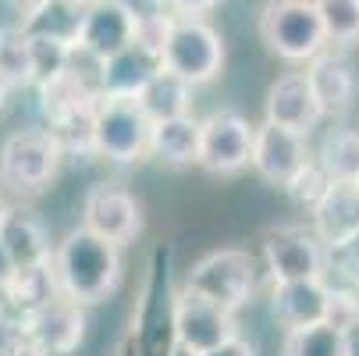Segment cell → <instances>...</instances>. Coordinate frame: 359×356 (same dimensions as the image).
I'll use <instances>...</instances> for the list:
<instances>
[{"mask_svg":"<svg viewBox=\"0 0 359 356\" xmlns=\"http://www.w3.org/2000/svg\"><path fill=\"white\" fill-rule=\"evenodd\" d=\"M121 249L125 246L96 235L86 225L72 228L54 246V261H50L54 264L57 289L68 299L82 303V307L104 303L121 282Z\"/></svg>","mask_w":359,"mask_h":356,"instance_id":"obj_1","label":"cell"},{"mask_svg":"<svg viewBox=\"0 0 359 356\" xmlns=\"http://www.w3.org/2000/svg\"><path fill=\"white\" fill-rule=\"evenodd\" d=\"M178 296L182 289L175 285V249L161 242L146 261L142 292L128 328L142 356H171L178 349Z\"/></svg>","mask_w":359,"mask_h":356,"instance_id":"obj_2","label":"cell"},{"mask_svg":"<svg viewBox=\"0 0 359 356\" xmlns=\"http://www.w3.org/2000/svg\"><path fill=\"white\" fill-rule=\"evenodd\" d=\"M260 39L288 65H310L331 46L313 0H267L260 11Z\"/></svg>","mask_w":359,"mask_h":356,"instance_id":"obj_3","label":"cell"},{"mask_svg":"<svg viewBox=\"0 0 359 356\" xmlns=\"http://www.w3.org/2000/svg\"><path fill=\"white\" fill-rule=\"evenodd\" d=\"M153 121L135 96H100L89 121V150L111 164H135L149 157Z\"/></svg>","mask_w":359,"mask_h":356,"instance_id":"obj_4","label":"cell"},{"mask_svg":"<svg viewBox=\"0 0 359 356\" xmlns=\"http://www.w3.org/2000/svg\"><path fill=\"white\" fill-rule=\"evenodd\" d=\"M182 285L207 296L217 307L238 314L245 303H252L256 289H260V264H256V257L249 249L224 246V249H214L207 257H199L185 271Z\"/></svg>","mask_w":359,"mask_h":356,"instance_id":"obj_5","label":"cell"},{"mask_svg":"<svg viewBox=\"0 0 359 356\" xmlns=\"http://www.w3.org/2000/svg\"><path fill=\"white\" fill-rule=\"evenodd\" d=\"M65 143L43 128H18L0 146V182L15 196H39L57 178Z\"/></svg>","mask_w":359,"mask_h":356,"instance_id":"obj_6","label":"cell"},{"mask_svg":"<svg viewBox=\"0 0 359 356\" xmlns=\"http://www.w3.org/2000/svg\"><path fill=\"white\" fill-rule=\"evenodd\" d=\"M264 271L271 282H299V278H327L331 249L317 235V228L278 225L264 235Z\"/></svg>","mask_w":359,"mask_h":356,"instance_id":"obj_7","label":"cell"},{"mask_svg":"<svg viewBox=\"0 0 359 356\" xmlns=\"http://www.w3.org/2000/svg\"><path fill=\"white\" fill-rule=\"evenodd\" d=\"M164 68L182 75L192 86H207L224 68V39L207 18H175V29L164 43Z\"/></svg>","mask_w":359,"mask_h":356,"instance_id":"obj_8","label":"cell"},{"mask_svg":"<svg viewBox=\"0 0 359 356\" xmlns=\"http://www.w3.org/2000/svg\"><path fill=\"white\" fill-rule=\"evenodd\" d=\"M252 143L256 125L242 118L238 111H214L203 118V139H199V164L214 178H231L245 168H252Z\"/></svg>","mask_w":359,"mask_h":356,"instance_id":"obj_9","label":"cell"},{"mask_svg":"<svg viewBox=\"0 0 359 356\" xmlns=\"http://www.w3.org/2000/svg\"><path fill=\"white\" fill-rule=\"evenodd\" d=\"M22 335L39 356H72L86 338V307L57 292L22 314Z\"/></svg>","mask_w":359,"mask_h":356,"instance_id":"obj_10","label":"cell"},{"mask_svg":"<svg viewBox=\"0 0 359 356\" xmlns=\"http://www.w3.org/2000/svg\"><path fill=\"white\" fill-rule=\"evenodd\" d=\"M82 225L118 246H128L142 235V207L121 182H96L82 199Z\"/></svg>","mask_w":359,"mask_h":356,"instance_id":"obj_11","label":"cell"},{"mask_svg":"<svg viewBox=\"0 0 359 356\" xmlns=\"http://www.w3.org/2000/svg\"><path fill=\"white\" fill-rule=\"evenodd\" d=\"M334 285L327 278H299V282H271V317L278 328L295 331L334 314Z\"/></svg>","mask_w":359,"mask_h":356,"instance_id":"obj_12","label":"cell"},{"mask_svg":"<svg viewBox=\"0 0 359 356\" xmlns=\"http://www.w3.org/2000/svg\"><path fill=\"white\" fill-rule=\"evenodd\" d=\"M235 335H238V324H235L231 310L217 307V303H210L207 296H199V292L182 285V296H178V345L203 356V352L217 349L221 342H228Z\"/></svg>","mask_w":359,"mask_h":356,"instance_id":"obj_13","label":"cell"},{"mask_svg":"<svg viewBox=\"0 0 359 356\" xmlns=\"http://www.w3.org/2000/svg\"><path fill=\"white\" fill-rule=\"evenodd\" d=\"M310 161V150H306V136L274 125V121H260L256 125V143H252V171L260 175L267 185L285 189L299 168Z\"/></svg>","mask_w":359,"mask_h":356,"instance_id":"obj_14","label":"cell"},{"mask_svg":"<svg viewBox=\"0 0 359 356\" xmlns=\"http://www.w3.org/2000/svg\"><path fill=\"white\" fill-rule=\"evenodd\" d=\"M264 121L285 125V128H292L306 139L313 136V128L324 121V111L317 104L306 72H285L271 82V89L264 96Z\"/></svg>","mask_w":359,"mask_h":356,"instance_id":"obj_15","label":"cell"},{"mask_svg":"<svg viewBox=\"0 0 359 356\" xmlns=\"http://www.w3.org/2000/svg\"><path fill=\"white\" fill-rule=\"evenodd\" d=\"M128 43H135V18L118 0H89L75 46H82L86 54H93L100 61H107L111 54L125 50Z\"/></svg>","mask_w":359,"mask_h":356,"instance_id":"obj_16","label":"cell"},{"mask_svg":"<svg viewBox=\"0 0 359 356\" xmlns=\"http://www.w3.org/2000/svg\"><path fill=\"white\" fill-rule=\"evenodd\" d=\"M306 79H310V86H313V96H317L324 118L327 114H345L359 96L355 65L341 54V46H327L324 54H317L310 65H306Z\"/></svg>","mask_w":359,"mask_h":356,"instance_id":"obj_17","label":"cell"},{"mask_svg":"<svg viewBox=\"0 0 359 356\" xmlns=\"http://www.w3.org/2000/svg\"><path fill=\"white\" fill-rule=\"evenodd\" d=\"M0 242H4V249L11 253L18 271L43 268V264L54 261L50 232L29 207H4L0 211Z\"/></svg>","mask_w":359,"mask_h":356,"instance_id":"obj_18","label":"cell"},{"mask_svg":"<svg viewBox=\"0 0 359 356\" xmlns=\"http://www.w3.org/2000/svg\"><path fill=\"white\" fill-rule=\"evenodd\" d=\"M164 68V58L142 43H128L125 50L100 61V93L104 96H139L149 79Z\"/></svg>","mask_w":359,"mask_h":356,"instance_id":"obj_19","label":"cell"},{"mask_svg":"<svg viewBox=\"0 0 359 356\" xmlns=\"http://www.w3.org/2000/svg\"><path fill=\"white\" fill-rule=\"evenodd\" d=\"M199 139H203V121L192 114L153 121L149 157L168 168H192V164H199Z\"/></svg>","mask_w":359,"mask_h":356,"instance_id":"obj_20","label":"cell"},{"mask_svg":"<svg viewBox=\"0 0 359 356\" xmlns=\"http://www.w3.org/2000/svg\"><path fill=\"white\" fill-rule=\"evenodd\" d=\"M192 89H196L192 82H185L171 68H161L135 100L149 114V121H168V118H178V114H192Z\"/></svg>","mask_w":359,"mask_h":356,"instance_id":"obj_21","label":"cell"},{"mask_svg":"<svg viewBox=\"0 0 359 356\" xmlns=\"http://www.w3.org/2000/svg\"><path fill=\"white\" fill-rule=\"evenodd\" d=\"M86 4L82 0H46V4L25 11L22 29L29 36H46V39H61V43H79Z\"/></svg>","mask_w":359,"mask_h":356,"instance_id":"obj_22","label":"cell"},{"mask_svg":"<svg viewBox=\"0 0 359 356\" xmlns=\"http://www.w3.org/2000/svg\"><path fill=\"white\" fill-rule=\"evenodd\" d=\"M281 356H348L345 328L334 321H320L310 328H295L285 331Z\"/></svg>","mask_w":359,"mask_h":356,"instance_id":"obj_23","label":"cell"},{"mask_svg":"<svg viewBox=\"0 0 359 356\" xmlns=\"http://www.w3.org/2000/svg\"><path fill=\"white\" fill-rule=\"evenodd\" d=\"M0 75L15 89L32 86V39L22 29V22L0 29Z\"/></svg>","mask_w":359,"mask_h":356,"instance_id":"obj_24","label":"cell"},{"mask_svg":"<svg viewBox=\"0 0 359 356\" xmlns=\"http://www.w3.org/2000/svg\"><path fill=\"white\" fill-rule=\"evenodd\" d=\"M320 164L334 182H355L359 175V128H334L320 146Z\"/></svg>","mask_w":359,"mask_h":356,"instance_id":"obj_25","label":"cell"},{"mask_svg":"<svg viewBox=\"0 0 359 356\" xmlns=\"http://www.w3.org/2000/svg\"><path fill=\"white\" fill-rule=\"evenodd\" d=\"M331 46H359V0H313Z\"/></svg>","mask_w":359,"mask_h":356,"instance_id":"obj_26","label":"cell"},{"mask_svg":"<svg viewBox=\"0 0 359 356\" xmlns=\"http://www.w3.org/2000/svg\"><path fill=\"white\" fill-rule=\"evenodd\" d=\"M29 39H32V89L72 72V54H75L72 43L46 39V36H29Z\"/></svg>","mask_w":359,"mask_h":356,"instance_id":"obj_27","label":"cell"},{"mask_svg":"<svg viewBox=\"0 0 359 356\" xmlns=\"http://www.w3.org/2000/svg\"><path fill=\"white\" fill-rule=\"evenodd\" d=\"M334 185V178H331V171L320 164V157H310L302 168H299V175L285 185V192H288V199L295 203V207H302V211H313L317 203L327 196V189Z\"/></svg>","mask_w":359,"mask_h":356,"instance_id":"obj_28","label":"cell"},{"mask_svg":"<svg viewBox=\"0 0 359 356\" xmlns=\"http://www.w3.org/2000/svg\"><path fill=\"white\" fill-rule=\"evenodd\" d=\"M331 271L341 275V285L345 289H355L359 292V232L352 239H345L341 246L331 249Z\"/></svg>","mask_w":359,"mask_h":356,"instance_id":"obj_29","label":"cell"},{"mask_svg":"<svg viewBox=\"0 0 359 356\" xmlns=\"http://www.w3.org/2000/svg\"><path fill=\"white\" fill-rule=\"evenodd\" d=\"M175 11H164V15H149L142 22H135V43L149 46V50H157V54H164V43L175 29Z\"/></svg>","mask_w":359,"mask_h":356,"instance_id":"obj_30","label":"cell"},{"mask_svg":"<svg viewBox=\"0 0 359 356\" xmlns=\"http://www.w3.org/2000/svg\"><path fill=\"white\" fill-rule=\"evenodd\" d=\"M118 4H121L135 22H142V18H149V15H164V11H171V8H168V0H118Z\"/></svg>","mask_w":359,"mask_h":356,"instance_id":"obj_31","label":"cell"},{"mask_svg":"<svg viewBox=\"0 0 359 356\" xmlns=\"http://www.w3.org/2000/svg\"><path fill=\"white\" fill-rule=\"evenodd\" d=\"M221 0H168V8L175 15H185V18H203L207 11H214Z\"/></svg>","mask_w":359,"mask_h":356,"instance_id":"obj_32","label":"cell"},{"mask_svg":"<svg viewBox=\"0 0 359 356\" xmlns=\"http://www.w3.org/2000/svg\"><path fill=\"white\" fill-rule=\"evenodd\" d=\"M203 356H256V345H252L249 338L235 335V338L221 342L217 349H210V352H203Z\"/></svg>","mask_w":359,"mask_h":356,"instance_id":"obj_33","label":"cell"},{"mask_svg":"<svg viewBox=\"0 0 359 356\" xmlns=\"http://www.w3.org/2000/svg\"><path fill=\"white\" fill-rule=\"evenodd\" d=\"M15 275H18V268L11 261V253L4 249V242H0V289H8L15 282Z\"/></svg>","mask_w":359,"mask_h":356,"instance_id":"obj_34","label":"cell"},{"mask_svg":"<svg viewBox=\"0 0 359 356\" xmlns=\"http://www.w3.org/2000/svg\"><path fill=\"white\" fill-rule=\"evenodd\" d=\"M345 342H348V356H359V317L345 324Z\"/></svg>","mask_w":359,"mask_h":356,"instance_id":"obj_35","label":"cell"},{"mask_svg":"<svg viewBox=\"0 0 359 356\" xmlns=\"http://www.w3.org/2000/svg\"><path fill=\"white\" fill-rule=\"evenodd\" d=\"M114 356H142V352H139L135 338H132V335H125V338H121V345L114 349Z\"/></svg>","mask_w":359,"mask_h":356,"instance_id":"obj_36","label":"cell"},{"mask_svg":"<svg viewBox=\"0 0 359 356\" xmlns=\"http://www.w3.org/2000/svg\"><path fill=\"white\" fill-rule=\"evenodd\" d=\"M11 93H15V86L4 79V75H0V111H4L8 107V100H11Z\"/></svg>","mask_w":359,"mask_h":356,"instance_id":"obj_37","label":"cell"},{"mask_svg":"<svg viewBox=\"0 0 359 356\" xmlns=\"http://www.w3.org/2000/svg\"><path fill=\"white\" fill-rule=\"evenodd\" d=\"M8 4H15V8H18V11L25 15V11H32V8H39V4H46V0H8Z\"/></svg>","mask_w":359,"mask_h":356,"instance_id":"obj_38","label":"cell"},{"mask_svg":"<svg viewBox=\"0 0 359 356\" xmlns=\"http://www.w3.org/2000/svg\"><path fill=\"white\" fill-rule=\"evenodd\" d=\"M171 356H196V352H189V349H185V345H178V349H175V352H171Z\"/></svg>","mask_w":359,"mask_h":356,"instance_id":"obj_39","label":"cell"},{"mask_svg":"<svg viewBox=\"0 0 359 356\" xmlns=\"http://www.w3.org/2000/svg\"><path fill=\"white\" fill-rule=\"evenodd\" d=\"M0 185H4V182H0ZM0 211H4V196H0Z\"/></svg>","mask_w":359,"mask_h":356,"instance_id":"obj_40","label":"cell"},{"mask_svg":"<svg viewBox=\"0 0 359 356\" xmlns=\"http://www.w3.org/2000/svg\"><path fill=\"white\" fill-rule=\"evenodd\" d=\"M355 182H359V175H355Z\"/></svg>","mask_w":359,"mask_h":356,"instance_id":"obj_41","label":"cell"}]
</instances>
